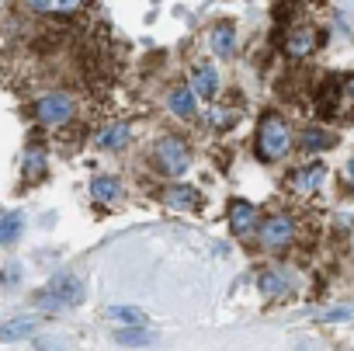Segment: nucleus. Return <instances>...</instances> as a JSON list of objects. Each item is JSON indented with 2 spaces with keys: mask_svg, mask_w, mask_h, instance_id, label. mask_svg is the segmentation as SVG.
Instances as JSON below:
<instances>
[{
  "mask_svg": "<svg viewBox=\"0 0 354 351\" xmlns=\"http://www.w3.org/2000/svg\"><path fill=\"white\" fill-rule=\"evenodd\" d=\"M257 289H261V296H281V292H288V278L281 275V268H268L261 278H257Z\"/></svg>",
  "mask_w": 354,
  "mask_h": 351,
  "instance_id": "ddd939ff",
  "label": "nucleus"
},
{
  "mask_svg": "<svg viewBox=\"0 0 354 351\" xmlns=\"http://www.w3.org/2000/svg\"><path fill=\"white\" fill-rule=\"evenodd\" d=\"M115 341L118 344H149L153 334L146 327H129V330H115Z\"/></svg>",
  "mask_w": 354,
  "mask_h": 351,
  "instance_id": "412c9836",
  "label": "nucleus"
},
{
  "mask_svg": "<svg viewBox=\"0 0 354 351\" xmlns=\"http://www.w3.org/2000/svg\"><path fill=\"white\" fill-rule=\"evenodd\" d=\"M35 330V320L32 316H15L8 327H4V341L11 344V341H21V337H28Z\"/></svg>",
  "mask_w": 354,
  "mask_h": 351,
  "instance_id": "6ab92c4d",
  "label": "nucleus"
},
{
  "mask_svg": "<svg viewBox=\"0 0 354 351\" xmlns=\"http://www.w3.org/2000/svg\"><path fill=\"white\" fill-rule=\"evenodd\" d=\"M80 299H84V282L73 278V275H66V271H59L42 292H35V306L39 309H49V313L66 309V306H77Z\"/></svg>",
  "mask_w": 354,
  "mask_h": 351,
  "instance_id": "f03ea898",
  "label": "nucleus"
},
{
  "mask_svg": "<svg viewBox=\"0 0 354 351\" xmlns=\"http://www.w3.org/2000/svg\"><path fill=\"white\" fill-rule=\"evenodd\" d=\"M28 8H35V11H70V8H77V0H28Z\"/></svg>",
  "mask_w": 354,
  "mask_h": 351,
  "instance_id": "4be33fe9",
  "label": "nucleus"
},
{
  "mask_svg": "<svg viewBox=\"0 0 354 351\" xmlns=\"http://www.w3.org/2000/svg\"><path fill=\"white\" fill-rule=\"evenodd\" d=\"M97 143L104 146V150H122L125 143H129V125H122V122H115V125H108L101 136H97Z\"/></svg>",
  "mask_w": 354,
  "mask_h": 351,
  "instance_id": "dca6fc26",
  "label": "nucleus"
},
{
  "mask_svg": "<svg viewBox=\"0 0 354 351\" xmlns=\"http://www.w3.org/2000/svg\"><path fill=\"white\" fill-rule=\"evenodd\" d=\"M254 226H257V209H254L250 202L236 199V202L230 206V230H233L236 237H247V233H254Z\"/></svg>",
  "mask_w": 354,
  "mask_h": 351,
  "instance_id": "423d86ee",
  "label": "nucleus"
},
{
  "mask_svg": "<svg viewBox=\"0 0 354 351\" xmlns=\"http://www.w3.org/2000/svg\"><path fill=\"white\" fill-rule=\"evenodd\" d=\"M351 91H354V80H351Z\"/></svg>",
  "mask_w": 354,
  "mask_h": 351,
  "instance_id": "b1692460",
  "label": "nucleus"
},
{
  "mask_svg": "<svg viewBox=\"0 0 354 351\" xmlns=\"http://www.w3.org/2000/svg\"><path fill=\"white\" fill-rule=\"evenodd\" d=\"M233 49H236V32H233L230 21H219L212 28V53L226 60V56H233Z\"/></svg>",
  "mask_w": 354,
  "mask_h": 351,
  "instance_id": "1a4fd4ad",
  "label": "nucleus"
},
{
  "mask_svg": "<svg viewBox=\"0 0 354 351\" xmlns=\"http://www.w3.org/2000/svg\"><path fill=\"white\" fill-rule=\"evenodd\" d=\"M333 143V136H326L319 125H309L306 132H302V150L306 153H316V150H323V146H330Z\"/></svg>",
  "mask_w": 354,
  "mask_h": 351,
  "instance_id": "a211bd4d",
  "label": "nucleus"
},
{
  "mask_svg": "<svg viewBox=\"0 0 354 351\" xmlns=\"http://www.w3.org/2000/svg\"><path fill=\"white\" fill-rule=\"evenodd\" d=\"M347 174H351V178H354V160H351V163H347Z\"/></svg>",
  "mask_w": 354,
  "mask_h": 351,
  "instance_id": "5701e85b",
  "label": "nucleus"
},
{
  "mask_svg": "<svg viewBox=\"0 0 354 351\" xmlns=\"http://www.w3.org/2000/svg\"><path fill=\"white\" fill-rule=\"evenodd\" d=\"M21 170H25V178H42V174H46L42 150H28V153H25V163H21Z\"/></svg>",
  "mask_w": 354,
  "mask_h": 351,
  "instance_id": "aec40b11",
  "label": "nucleus"
},
{
  "mask_svg": "<svg viewBox=\"0 0 354 351\" xmlns=\"http://www.w3.org/2000/svg\"><path fill=\"white\" fill-rule=\"evenodd\" d=\"M91 195H94L97 202H115V199L122 195V185H118V178H94Z\"/></svg>",
  "mask_w": 354,
  "mask_h": 351,
  "instance_id": "f3484780",
  "label": "nucleus"
},
{
  "mask_svg": "<svg viewBox=\"0 0 354 351\" xmlns=\"http://www.w3.org/2000/svg\"><path fill=\"white\" fill-rule=\"evenodd\" d=\"M167 105H170V111H174L177 118H192V115H195V91H188V87H174Z\"/></svg>",
  "mask_w": 354,
  "mask_h": 351,
  "instance_id": "9b49d317",
  "label": "nucleus"
},
{
  "mask_svg": "<svg viewBox=\"0 0 354 351\" xmlns=\"http://www.w3.org/2000/svg\"><path fill=\"white\" fill-rule=\"evenodd\" d=\"M288 146H292V129H288V122L281 118V115H264L261 118V129H257V156L264 160V163H271V160H281L285 153H288Z\"/></svg>",
  "mask_w": 354,
  "mask_h": 351,
  "instance_id": "f257e3e1",
  "label": "nucleus"
},
{
  "mask_svg": "<svg viewBox=\"0 0 354 351\" xmlns=\"http://www.w3.org/2000/svg\"><path fill=\"white\" fill-rule=\"evenodd\" d=\"M35 118L42 125H66L73 118V98L63 94V91H53V94H42L35 101Z\"/></svg>",
  "mask_w": 354,
  "mask_h": 351,
  "instance_id": "20e7f679",
  "label": "nucleus"
},
{
  "mask_svg": "<svg viewBox=\"0 0 354 351\" xmlns=\"http://www.w3.org/2000/svg\"><path fill=\"white\" fill-rule=\"evenodd\" d=\"M326 178V170H323V163H313V167H302V170H295L292 174V192H299V195H313L316 188H319V181Z\"/></svg>",
  "mask_w": 354,
  "mask_h": 351,
  "instance_id": "0eeeda50",
  "label": "nucleus"
},
{
  "mask_svg": "<svg viewBox=\"0 0 354 351\" xmlns=\"http://www.w3.org/2000/svg\"><path fill=\"white\" fill-rule=\"evenodd\" d=\"M198 188H192V185H170V192H167V206L170 209H198Z\"/></svg>",
  "mask_w": 354,
  "mask_h": 351,
  "instance_id": "9d476101",
  "label": "nucleus"
},
{
  "mask_svg": "<svg viewBox=\"0 0 354 351\" xmlns=\"http://www.w3.org/2000/svg\"><path fill=\"white\" fill-rule=\"evenodd\" d=\"M216 87H219V73H216L209 63H202V66L192 70V91H195L202 101H209V98L216 94Z\"/></svg>",
  "mask_w": 354,
  "mask_h": 351,
  "instance_id": "6e6552de",
  "label": "nucleus"
},
{
  "mask_svg": "<svg viewBox=\"0 0 354 351\" xmlns=\"http://www.w3.org/2000/svg\"><path fill=\"white\" fill-rule=\"evenodd\" d=\"M156 163L163 174H170V178H177V174H185L192 167V150L181 136H163L156 143Z\"/></svg>",
  "mask_w": 354,
  "mask_h": 351,
  "instance_id": "7ed1b4c3",
  "label": "nucleus"
},
{
  "mask_svg": "<svg viewBox=\"0 0 354 351\" xmlns=\"http://www.w3.org/2000/svg\"><path fill=\"white\" fill-rule=\"evenodd\" d=\"M313 42H316V39H313L309 28H295V32H288V39H285V53L295 56V60H299V56H309V53H313Z\"/></svg>",
  "mask_w": 354,
  "mask_h": 351,
  "instance_id": "f8f14e48",
  "label": "nucleus"
},
{
  "mask_svg": "<svg viewBox=\"0 0 354 351\" xmlns=\"http://www.w3.org/2000/svg\"><path fill=\"white\" fill-rule=\"evenodd\" d=\"M104 316L115 320V323H122V327H142L146 323V313L136 309V306H108Z\"/></svg>",
  "mask_w": 354,
  "mask_h": 351,
  "instance_id": "4468645a",
  "label": "nucleus"
},
{
  "mask_svg": "<svg viewBox=\"0 0 354 351\" xmlns=\"http://www.w3.org/2000/svg\"><path fill=\"white\" fill-rule=\"evenodd\" d=\"M21 226H25V219H21L18 209L4 213V219H0V240H4V244H15V240L21 237Z\"/></svg>",
  "mask_w": 354,
  "mask_h": 351,
  "instance_id": "2eb2a0df",
  "label": "nucleus"
},
{
  "mask_svg": "<svg viewBox=\"0 0 354 351\" xmlns=\"http://www.w3.org/2000/svg\"><path fill=\"white\" fill-rule=\"evenodd\" d=\"M295 240V219L288 213H274L261 223V244L264 247H288Z\"/></svg>",
  "mask_w": 354,
  "mask_h": 351,
  "instance_id": "39448f33",
  "label": "nucleus"
}]
</instances>
